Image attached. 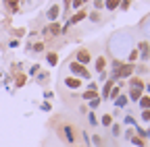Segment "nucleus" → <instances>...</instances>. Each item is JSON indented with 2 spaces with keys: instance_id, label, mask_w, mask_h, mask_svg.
Returning a JSON list of instances; mask_svg holds the SVG:
<instances>
[{
  "instance_id": "f257e3e1",
  "label": "nucleus",
  "mask_w": 150,
  "mask_h": 147,
  "mask_svg": "<svg viewBox=\"0 0 150 147\" xmlns=\"http://www.w3.org/2000/svg\"><path fill=\"white\" fill-rule=\"evenodd\" d=\"M134 70H136V66H134V64H121V66H119V70L110 75V79H112V81H117V79H129L131 75H134Z\"/></svg>"
},
{
  "instance_id": "f03ea898",
  "label": "nucleus",
  "mask_w": 150,
  "mask_h": 147,
  "mask_svg": "<svg viewBox=\"0 0 150 147\" xmlns=\"http://www.w3.org/2000/svg\"><path fill=\"white\" fill-rule=\"evenodd\" d=\"M69 70H71V75L77 77V79H90V70L83 64H79V62H71L69 64Z\"/></svg>"
},
{
  "instance_id": "7ed1b4c3",
  "label": "nucleus",
  "mask_w": 150,
  "mask_h": 147,
  "mask_svg": "<svg viewBox=\"0 0 150 147\" xmlns=\"http://www.w3.org/2000/svg\"><path fill=\"white\" fill-rule=\"evenodd\" d=\"M138 54H140L142 60H148L150 58V44L148 42H140L138 44Z\"/></svg>"
},
{
  "instance_id": "20e7f679",
  "label": "nucleus",
  "mask_w": 150,
  "mask_h": 147,
  "mask_svg": "<svg viewBox=\"0 0 150 147\" xmlns=\"http://www.w3.org/2000/svg\"><path fill=\"white\" fill-rule=\"evenodd\" d=\"M112 87H115V81H112V79H106V81H104V87H102V93H100V100H108V93H110Z\"/></svg>"
},
{
  "instance_id": "39448f33",
  "label": "nucleus",
  "mask_w": 150,
  "mask_h": 147,
  "mask_svg": "<svg viewBox=\"0 0 150 147\" xmlns=\"http://www.w3.org/2000/svg\"><path fill=\"white\" fill-rule=\"evenodd\" d=\"M90 60H92V56H90L88 50H79V52H77V60H75V62H79V64H90Z\"/></svg>"
},
{
  "instance_id": "423d86ee",
  "label": "nucleus",
  "mask_w": 150,
  "mask_h": 147,
  "mask_svg": "<svg viewBox=\"0 0 150 147\" xmlns=\"http://www.w3.org/2000/svg\"><path fill=\"white\" fill-rule=\"evenodd\" d=\"M59 15H61V6L59 4H52L48 8V13H46V17H48L50 21H56V19H59Z\"/></svg>"
},
{
  "instance_id": "0eeeda50",
  "label": "nucleus",
  "mask_w": 150,
  "mask_h": 147,
  "mask_svg": "<svg viewBox=\"0 0 150 147\" xmlns=\"http://www.w3.org/2000/svg\"><path fill=\"white\" fill-rule=\"evenodd\" d=\"M65 85H67L69 89H79V87H81V81H79L77 77H67V79H65Z\"/></svg>"
},
{
  "instance_id": "6e6552de",
  "label": "nucleus",
  "mask_w": 150,
  "mask_h": 147,
  "mask_svg": "<svg viewBox=\"0 0 150 147\" xmlns=\"http://www.w3.org/2000/svg\"><path fill=\"white\" fill-rule=\"evenodd\" d=\"M86 17H88V13H86V10H77V13H75V15L71 17V19L67 21V25H73V23H79L81 19H86Z\"/></svg>"
},
{
  "instance_id": "1a4fd4ad",
  "label": "nucleus",
  "mask_w": 150,
  "mask_h": 147,
  "mask_svg": "<svg viewBox=\"0 0 150 147\" xmlns=\"http://www.w3.org/2000/svg\"><path fill=\"white\" fill-rule=\"evenodd\" d=\"M142 95H144V91H142V89H136V87H131V89H129V100H131V102H140Z\"/></svg>"
},
{
  "instance_id": "9d476101",
  "label": "nucleus",
  "mask_w": 150,
  "mask_h": 147,
  "mask_svg": "<svg viewBox=\"0 0 150 147\" xmlns=\"http://www.w3.org/2000/svg\"><path fill=\"white\" fill-rule=\"evenodd\" d=\"M129 85H131V87H136V89H142V91H144V87H146L144 81H142L140 77H129Z\"/></svg>"
},
{
  "instance_id": "9b49d317",
  "label": "nucleus",
  "mask_w": 150,
  "mask_h": 147,
  "mask_svg": "<svg viewBox=\"0 0 150 147\" xmlns=\"http://www.w3.org/2000/svg\"><path fill=\"white\" fill-rule=\"evenodd\" d=\"M44 33H50V35H59V33H61V25H59V23H52V25H48V27L44 29Z\"/></svg>"
},
{
  "instance_id": "f8f14e48",
  "label": "nucleus",
  "mask_w": 150,
  "mask_h": 147,
  "mask_svg": "<svg viewBox=\"0 0 150 147\" xmlns=\"http://www.w3.org/2000/svg\"><path fill=\"white\" fill-rule=\"evenodd\" d=\"M63 131H65V139L69 143H75V133H73V128L71 126H63Z\"/></svg>"
},
{
  "instance_id": "ddd939ff",
  "label": "nucleus",
  "mask_w": 150,
  "mask_h": 147,
  "mask_svg": "<svg viewBox=\"0 0 150 147\" xmlns=\"http://www.w3.org/2000/svg\"><path fill=\"white\" fill-rule=\"evenodd\" d=\"M138 104H140V108H142V110H150V95H142Z\"/></svg>"
},
{
  "instance_id": "4468645a",
  "label": "nucleus",
  "mask_w": 150,
  "mask_h": 147,
  "mask_svg": "<svg viewBox=\"0 0 150 147\" xmlns=\"http://www.w3.org/2000/svg\"><path fill=\"white\" fill-rule=\"evenodd\" d=\"M104 68H106V60H104V56H98V58H96V70L102 72Z\"/></svg>"
},
{
  "instance_id": "2eb2a0df",
  "label": "nucleus",
  "mask_w": 150,
  "mask_h": 147,
  "mask_svg": "<svg viewBox=\"0 0 150 147\" xmlns=\"http://www.w3.org/2000/svg\"><path fill=\"white\" fill-rule=\"evenodd\" d=\"M119 4H121V0H104V6H106L108 10H115Z\"/></svg>"
},
{
  "instance_id": "dca6fc26",
  "label": "nucleus",
  "mask_w": 150,
  "mask_h": 147,
  "mask_svg": "<svg viewBox=\"0 0 150 147\" xmlns=\"http://www.w3.org/2000/svg\"><path fill=\"white\" fill-rule=\"evenodd\" d=\"M81 98H83L86 102H92L94 98H98V93H96V91H90V89H86V91H83V95H81Z\"/></svg>"
},
{
  "instance_id": "f3484780",
  "label": "nucleus",
  "mask_w": 150,
  "mask_h": 147,
  "mask_svg": "<svg viewBox=\"0 0 150 147\" xmlns=\"http://www.w3.org/2000/svg\"><path fill=\"white\" fill-rule=\"evenodd\" d=\"M46 60H48V64H50V66H54L56 62H59V56H56L54 52H48V54H46Z\"/></svg>"
},
{
  "instance_id": "a211bd4d",
  "label": "nucleus",
  "mask_w": 150,
  "mask_h": 147,
  "mask_svg": "<svg viewBox=\"0 0 150 147\" xmlns=\"http://www.w3.org/2000/svg\"><path fill=\"white\" fill-rule=\"evenodd\" d=\"M115 106H117V108H125V106H127V95H119V98L115 100Z\"/></svg>"
},
{
  "instance_id": "6ab92c4d",
  "label": "nucleus",
  "mask_w": 150,
  "mask_h": 147,
  "mask_svg": "<svg viewBox=\"0 0 150 147\" xmlns=\"http://www.w3.org/2000/svg\"><path fill=\"white\" fill-rule=\"evenodd\" d=\"M100 124H102V126H110V124H112V114H104V116L100 118Z\"/></svg>"
},
{
  "instance_id": "aec40b11",
  "label": "nucleus",
  "mask_w": 150,
  "mask_h": 147,
  "mask_svg": "<svg viewBox=\"0 0 150 147\" xmlns=\"http://www.w3.org/2000/svg\"><path fill=\"white\" fill-rule=\"evenodd\" d=\"M119 91H121V87H112L110 93H108V100H117L119 98Z\"/></svg>"
},
{
  "instance_id": "412c9836",
  "label": "nucleus",
  "mask_w": 150,
  "mask_h": 147,
  "mask_svg": "<svg viewBox=\"0 0 150 147\" xmlns=\"http://www.w3.org/2000/svg\"><path fill=\"white\" fill-rule=\"evenodd\" d=\"M129 141H131V143H134V145H138V147H146V143H144V139H140V137H136V135H134V137H131Z\"/></svg>"
},
{
  "instance_id": "4be33fe9",
  "label": "nucleus",
  "mask_w": 150,
  "mask_h": 147,
  "mask_svg": "<svg viewBox=\"0 0 150 147\" xmlns=\"http://www.w3.org/2000/svg\"><path fill=\"white\" fill-rule=\"evenodd\" d=\"M134 131L138 133L136 137H140V139H146V131H144V128H142V126H136V128H134Z\"/></svg>"
},
{
  "instance_id": "5701e85b",
  "label": "nucleus",
  "mask_w": 150,
  "mask_h": 147,
  "mask_svg": "<svg viewBox=\"0 0 150 147\" xmlns=\"http://www.w3.org/2000/svg\"><path fill=\"white\" fill-rule=\"evenodd\" d=\"M17 2H19V0H4V4L8 8H13V10H17Z\"/></svg>"
},
{
  "instance_id": "b1692460",
  "label": "nucleus",
  "mask_w": 150,
  "mask_h": 147,
  "mask_svg": "<svg viewBox=\"0 0 150 147\" xmlns=\"http://www.w3.org/2000/svg\"><path fill=\"white\" fill-rule=\"evenodd\" d=\"M100 102H102L100 98H94V100L90 102V108H92V110H94V108H98V106H100Z\"/></svg>"
},
{
  "instance_id": "393cba45",
  "label": "nucleus",
  "mask_w": 150,
  "mask_h": 147,
  "mask_svg": "<svg viewBox=\"0 0 150 147\" xmlns=\"http://www.w3.org/2000/svg\"><path fill=\"white\" fill-rule=\"evenodd\" d=\"M142 120L144 122H150V110H142Z\"/></svg>"
},
{
  "instance_id": "a878e982",
  "label": "nucleus",
  "mask_w": 150,
  "mask_h": 147,
  "mask_svg": "<svg viewBox=\"0 0 150 147\" xmlns=\"http://www.w3.org/2000/svg\"><path fill=\"white\" fill-rule=\"evenodd\" d=\"M25 85V75H19L17 77V87H23Z\"/></svg>"
},
{
  "instance_id": "bb28decb",
  "label": "nucleus",
  "mask_w": 150,
  "mask_h": 147,
  "mask_svg": "<svg viewBox=\"0 0 150 147\" xmlns=\"http://www.w3.org/2000/svg\"><path fill=\"white\" fill-rule=\"evenodd\" d=\"M129 4H131V0H121V4H119V6H121V10H127Z\"/></svg>"
},
{
  "instance_id": "cd10ccee",
  "label": "nucleus",
  "mask_w": 150,
  "mask_h": 147,
  "mask_svg": "<svg viewBox=\"0 0 150 147\" xmlns=\"http://www.w3.org/2000/svg\"><path fill=\"white\" fill-rule=\"evenodd\" d=\"M138 56H140V54H138V50H131V52H129V62H134Z\"/></svg>"
},
{
  "instance_id": "c85d7f7f",
  "label": "nucleus",
  "mask_w": 150,
  "mask_h": 147,
  "mask_svg": "<svg viewBox=\"0 0 150 147\" xmlns=\"http://www.w3.org/2000/svg\"><path fill=\"white\" fill-rule=\"evenodd\" d=\"M83 2H86V0H71V6H73V8H79Z\"/></svg>"
},
{
  "instance_id": "c756f323",
  "label": "nucleus",
  "mask_w": 150,
  "mask_h": 147,
  "mask_svg": "<svg viewBox=\"0 0 150 147\" xmlns=\"http://www.w3.org/2000/svg\"><path fill=\"white\" fill-rule=\"evenodd\" d=\"M112 135H115V137L121 135V126H119V124H112Z\"/></svg>"
},
{
  "instance_id": "7c9ffc66",
  "label": "nucleus",
  "mask_w": 150,
  "mask_h": 147,
  "mask_svg": "<svg viewBox=\"0 0 150 147\" xmlns=\"http://www.w3.org/2000/svg\"><path fill=\"white\" fill-rule=\"evenodd\" d=\"M33 52H44V44H42V42H38V44L33 46Z\"/></svg>"
},
{
  "instance_id": "2f4dec72",
  "label": "nucleus",
  "mask_w": 150,
  "mask_h": 147,
  "mask_svg": "<svg viewBox=\"0 0 150 147\" xmlns=\"http://www.w3.org/2000/svg\"><path fill=\"white\" fill-rule=\"evenodd\" d=\"M88 120H90L92 126H96V124H98V120H96V116H94V114H88Z\"/></svg>"
},
{
  "instance_id": "473e14b6",
  "label": "nucleus",
  "mask_w": 150,
  "mask_h": 147,
  "mask_svg": "<svg viewBox=\"0 0 150 147\" xmlns=\"http://www.w3.org/2000/svg\"><path fill=\"white\" fill-rule=\"evenodd\" d=\"M94 6H96V8H102V6H104V0H94Z\"/></svg>"
},
{
  "instance_id": "72a5a7b5",
  "label": "nucleus",
  "mask_w": 150,
  "mask_h": 147,
  "mask_svg": "<svg viewBox=\"0 0 150 147\" xmlns=\"http://www.w3.org/2000/svg\"><path fill=\"white\" fill-rule=\"evenodd\" d=\"M125 124H136V120H134V116H125Z\"/></svg>"
},
{
  "instance_id": "f704fd0d",
  "label": "nucleus",
  "mask_w": 150,
  "mask_h": 147,
  "mask_svg": "<svg viewBox=\"0 0 150 147\" xmlns=\"http://www.w3.org/2000/svg\"><path fill=\"white\" fill-rule=\"evenodd\" d=\"M90 19L92 21H100V17H98V13H90Z\"/></svg>"
},
{
  "instance_id": "c9c22d12",
  "label": "nucleus",
  "mask_w": 150,
  "mask_h": 147,
  "mask_svg": "<svg viewBox=\"0 0 150 147\" xmlns=\"http://www.w3.org/2000/svg\"><path fill=\"white\" fill-rule=\"evenodd\" d=\"M38 70H40V64H33V66H31V70H29V72H31V75H35V72H38Z\"/></svg>"
},
{
  "instance_id": "e433bc0d",
  "label": "nucleus",
  "mask_w": 150,
  "mask_h": 147,
  "mask_svg": "<svg viewBox=\"0 0 150 147\" xmlns=\"http://www.w3.org/2000/svg\"><path fill=\"white\" fill-rule=\"evenodd\" d=\"M94 145H98V147H100V145H102V139H100V137H98V135H96V137H94Z\"/></svg>"
},
{
  "instance_id": "4c0bfd02",
  "label": "nucleus",
  "mask_w": 150,
  "mask_h": 147,
  "mask_svg": "<svg viewBox=\"0 0 150 147\" xmlns=\"http://www.w3.org/2000/svg\"><path fill=\"white\" fill-rule=\"evenodd\" d=\"M42 110H44V112H50V104L44 102V104H42Z\"/></svg>"
},
{
  "instance_id": "58836bf2",
  "label": "nucleus",
  "mask_w": 150,
  "mask_h": 147,
  "mask_svg": "<svg viewBox=\"0 0 150 147\" xmlns=\"http://www.w3.org/2000/svg\"><path fill=\"white\" fill-rule=\"evenodd\" d=\"M88 89H90V91H96L98 87H96V83H90V85H88Z\"/></svg>"
},
{
  "instance_id": "ea45409f",
  "label": "nucleus",
  "mask_w": 150,
  "mask_h": 147,
  "mask_svg": "<svg viewBox=\"0 0 150 147\" xmlns=\"http://www.w3.org/2000/svg\"><path fill=\"white\" fill-rule=\"evenodd\" d=\"M86 2H88V0H86Z\"/></svg>"
},
{
  "instance_id": "a19ab883",
  "label": "nucleus",
  "mask_w": 150,
  "mask_h": 147,
  "mask_svg": "<svg viewBox=\"0 0 150 147\" xmlns=\"http://www.w3.org/2000/svg\"><path fill=\"white\" fill-rule=\"evenodd\" d=\"M148 60H150V58H148Z\"/></svg>"
}]
</instances>
